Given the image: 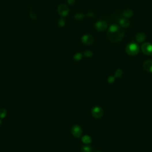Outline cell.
<instances>
[{"label": "cell", "instance_id": "11", "mask_svg": "<svg viewBox=\"0 0 152 152\" xmlns=\"http://www.w3.org/2000/svg\"><path fill=\"white\" fill-rule=\"evenodd\" d=\"M136 41L138 43H141L144 42L146 39V35L143 33H138L136 37Z\"/></svg>", "mask_w": 152, "mask_h": 152}, {"label": "cell", "instance_id": "18", "mask_svg": "<svg viewBox=\"0 0 152 152\" xmlns=\"http://www.w3.org/2000/svg\"><path fill=\"white\" fill-rule=\"evenodd\" d=\"M58 26L60 27H63L64 26H65V20L61 18H60L59 20H58Z\"/></svg>", "mask_w": 152, "mask_h": 152}, {"label": "cell", "instance_id": "25", "mask_svg": "<svg viewBox=\"0 0 152 152\" xmlns=\"http://www.w3.org/2000/svg\"><path fill=\"white\" fill-rule=\"evenodd\" d=\"M1 125H2V121L1 119H0V127L1 126Z\"/></svg>", "mask_w": 152, "mask_h": 152}, {"label": "cell", "instance_id": "22", "mask_svg": "<svg viewBox=\"0 0 152 152\" xmlns=\"http://www.w3.org/2000/svg\"><path fill=\"white\" fill-rule=\"evenodd\" d=\"M95 13H93V12H89V13H87V14H86V16H88V17H93L95 16Z\"/></svg>", "mask_w": 152, "mask_h": 152}, {"label": "cell", "instance_id": "9", "mask_svg": "<svg viewBox=\"0 0 152 152\" xmlns=\"http://www.w3.org/2000/svg\"><path fill=\"white\" fill-rule=\"evenodd\" d=\"M119 25L121 27L123 28H127L130 24L129 20L127 18H121L119 20Z\"/></svg>", "mask_w": 152, "mask_h": 152}, {"label": "cell", "instance_id": "14", "mask_svg": "<svg viewBox=\"0 0 152 152\" xmlns=\"http://www.w3.org/2000/svg\"><path fill=\"white\" fill-rule=\"evenodd\" d=\"M92 148L89 146H83L82 147V152H92Z\"/></svg>", "mask_w": 152, "mask_h": 152}, {"label": "cell", "instance_id": "20", "mask_svg": "<svg viewBox=\"0 0 152 152\" xmlns=\"http://www.w3.org/2000/svg\"><path fill=\"white\" fill-rule=\"evenodd\" d=\"M84 55L86 57L89 58V57H91L93 55V52H92V50H86L84 52Z\"/></svg>", "mask_w": 152, "mask_h": 152}, {"label": "cell", "instance_id": "7", "mask_svg": "<svg viewBox=\"0 0 152 152\" xmlns=\"http://www.w3.org/2000/svg\"><path fill=\"white\" fill-rule=\"evenodd\" d=\"M81 41L85 45H89L93 44L94 41V39L93 37L91 35L86 34L82 37V38H81Z\"/></svg>", "mask_w": 152, "mask_h": 152}, {"label": "cell", "instance_id": "23", "mask_svg": "<svg viewBox=\"0 0 152 152\" xmlns=\"http://www.w3.org/2000/svg\"><path fill=\"white\" fill-rule=\"evenodd\" d=\"M67 3L69 5H72L75 3V0H67Z\"/></svg>", "mask_w": 152, "mask_h": 152}, {"label": "cell", "instance_id": "6", "mask_svg": "<svg viewBox=\"0 0 152 152\" xmlns=\"http://www.w3.org/2000/svg\"><path fill=\"white\" fill-rule=\"evenodd\" d=\"M95 28L98 32H104L108 28V24L105 21H99L95 25Z\"/></svg>", "mask_w": 152, "mask_h": 152}, {"label": "cell", "instance_id": "2", "mask_svg": "<svg viewBox=\"0 0 152 152\" xmlns=\"http://www.w3.org/2000/svg\"><path fill=\"white\" fill-rule=\"evenodd\" d=\"M140 50L139 46L135 42H131L126 47L127 53L131 56H135L138 54Z\"/></svg>", "mask_w": 152, "mask_h": 152}, {"label": "cell", "instance_id": "4", "mask_svg": "<svg viewBox=\"0 0 152 152\" xmlns=\"http://www.w3.org/2000/svg\"><path fill=\"white\" fill-rule=\"evenodd\" d=\"M141 50L144 54L152 55V44L149 42H145L141 46Z\"/></svg>", "mask_w": 152, "mask_h": 152}, {"label": "cell", "instance_id": "3", "mask_svg": "<svg viewBox=\"0 0 152 152\" xmlns=\"http://www.w3.org/2000/svg\"><path fill=\"white\" fill-rule=\"evenodd\" d=\"M70 12L69 7L65 4H61L58 7V13L60 16L65 17L68 16Z\"/></svg>", "mask_w": 152, "mask_h": 152}, {"label": "cell", "instance_id": "5", "mask_svg": "<svg viewBox=\"0 0 152 152\" xmlns=\"http://www.w3.org/2000/svg\"><path fill=\"white\" fill-rule=\"evenodd\" d=\"M92 114L94 118L99 119L102 117L104 110L99 106H95L92 109Z\"/></svg>", "mask_w": 152, "mask_h": 152}, {"label": "cell", "instance_id": "10", "mask_svg": "<svg viewBox=\"0 0 152 152\" xmlns=\"http://www.w3.org/2000/svg\"><path fill=\"white\" fill-rule=\"evenodd\" d=\"M143 68L148 73H152V60H147L143 64Z\"/></svg>", "mask_w": 152, "mask_h": 152}, {"label": "cell", "instance_id": "13", "mask_svg": "<svg viewBox=\"0 0 152 152\" xmlns=\"http://www.w3.org/2000/svg\"><path fill=\"white\" fill-rule=\"evenodd\" d=\"M82 142L86 145H89L92 143V138L88 135H85L82 138Z\"/></svg>", "mask_w": 152, "mask_h": 152}, {"label": "cell", "instance_id": "1", "mask_svg": "<svg viewBox=\"0 0 152 152\" xmlns=\"http://www.w3.org/2000/svg\"><path fill=\"white\" fill-rule=\"evenodd\" d=\"M124 36V31L119 25H112L108 30L107 36L110 42L117 43L123 39Z\"/></svg>", "mask_w": 152, "mask_h": 152}, {"label": "cell", "instance_id": "12", "mask_svg": "<svg viewBox=\"0 0 152 152\" xmlns=\"http://www.w3.org/2000/svg\"><path fill=\"white\" fill-rule=\"evenodd\" d=\"M123 16L125 18H130L133 16V12H132V10H131L130 9H127L123 12Z\"/></svg>", "mask_w": 152, "mask_h": 152}, {"label": "cell", "instance_id": "17", "mask_svg": "<svg viewBox=\"0 0 152 152\" xmlns=\"http://www.w3.org/2000/svg\"><path fill=\"white\" fill-rule=\"evenodd\" d=\"M85 17V15L83 13H78L75 14L74 15V18L76 20H82Z\"/></svg>", "mask_w": 152, "mask_h": 152}, {"label": "cell", "instance_id": "19", "mask_svg": "<svg viewBox=\"0 0 152 152\" xmlns=\"http://www.w3.org/2000/svg\"><path fill=\"white\" fill-rule=\"evenodd\" d=\"M123 75V71L121 69H118L115 73V77H121Z\"/></svg>", "mask_w": 152, "mask_h": 152}, {"label": "cell", "instance_id": "24", "mask_svg": "<svg viewBox=\"0 0 152 152\" xmlns=\"http://www.w3.org/2000/svg\"><path fill=\"white\" fill-rule=\"evenodd\" d=\"M30 17H31V18L33 20H35L36 18V15L32 12H31V13H30Z\"/></svg>", "mask_w": 152, "mask_h": 152}, {"label": "cell", "instance_id": "15", "mask_svg": "<svg viewBox=\"0 0 152 152\" xmlns=\"http://www.w3.org/2000/svg\"><path fill=\"white\" fill-rule=\"evenodd\" d=\"M83 58V54L80 52L76 53L74 56H73V59L75 61H80Z\"/></svg>", "mask_w": 152, "mask_h": 152}, {"label": "cell", "instance_id": "21", "mask_svg": "<svg viewBox=\"0 0 152 152\" xmlns=\"http://www.w3.org/2000/svg\"><path fill=\"white\" fill-rule=\"evenodd\" d=\"M115 77H112V76H111V77H109L108 79V83H112L113 82H115Z\"/></svg>", "mask_w": 152, "mask_h": 152}, {"label": "cell", "instance_id": "26", "mask_svg": "<svg viewBox=\"0 0 152 152\" xmlns=\"http://www.w3.org/2000/svg\"><path fill=\"white\" fill-rule=\"evenodd\" d=\"M96 152H101V151H96Z\"/></svg>", "mask_w": 152, "mask_h": 152}, {"label": "cell", "instance_id": "8", "mask_svg": "<svg viewBox=\"0 0 152 152\" xmlns=\"http://www.w3.org/2000/svg\"><path fill=\"white\" fill-rule=\"evenodd\" d=\"M72 133L76 138H80L82 135V128L78 125H74L72 128Z\"/></svg>", "mask_w": 152, "mask_h": 152}, {"label": "cell", "instance_id": "16", "mask_svg": "<svg viewBox=\"0 0 152 152\" xmlns=\"http://www.w3.org/2000/svg\"><path fill=\"white\" fill-rule=\"evenodd\" d=\"M7 110L4 108L0 109V118H4L7 116Z\"/></svg>", "mask_w": 152, "mask_h": 152}]
</instances>
